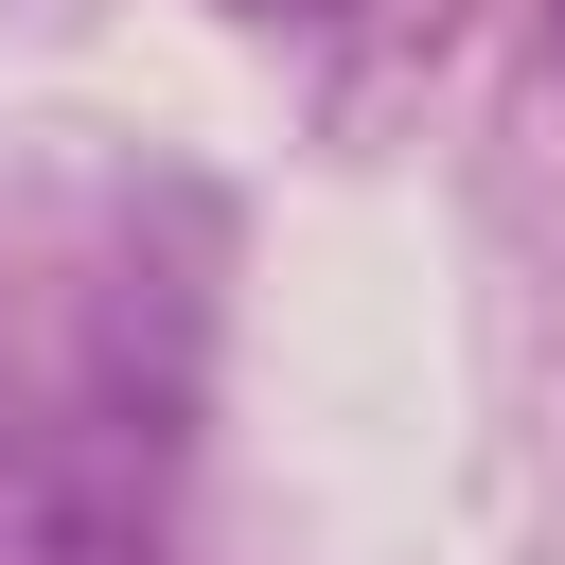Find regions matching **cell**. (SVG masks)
<instances>
[{"label": "cell", "instance_id": "2", "mask_svg": "<svg viewBox=\"0 0 565 565\" xmlns=\"http://www.w3.org/2000/svg\"><path fill=\"white\" fill-rule=\"evenodd\" d=\"M547 71H565V0H547Z\"/></svg>", "mask_w": 565, "mask_h": 565}, {"label": "cell", "instance_id": "1", "mask_svg": "<svg viewBox=\"0 0 565 565\" xmlns=\"http://www.w3.org/2000/svg\"><path fill=\"white\" fill-rule=\"evenodd\" d=\"M230 18H335V0H230Z\"/></svg>", "mask_w": 565, "mask_h": 565}]
</instances>
